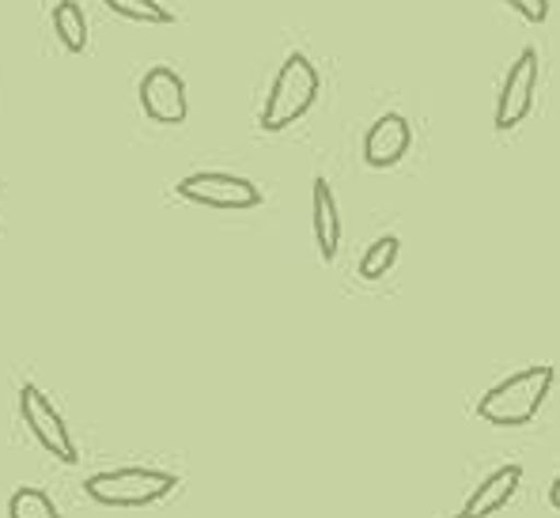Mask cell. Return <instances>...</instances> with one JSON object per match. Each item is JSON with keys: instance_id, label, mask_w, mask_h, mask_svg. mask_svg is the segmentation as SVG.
Wrapping results in <instances>:
<instances>
[{"instance_id": "6da1fadb", "label": "cell", "mask_w": 560, "mask_h": 518, "mask_svg": "<svg viewBox=\"0 0 560 518\" xmlns=\"http://www.w3.org/2000/svg\"><path fill=\"white\" fill-rule=\"evenodd\" d=\"M553 367H526L518 375H508L504 382H497L489 393H481L477 401V416L497 427H518V424H530L538 416L541 401L549 398L553 390Z\"/></svg>"}, {"instance_id": "7a4b0ae2", "label": "cell", "mask_w": 560, "mask_h": 518, "mask_svg": "<svg viewBox=\"0 0 560 518\" xmlns=\"http://www.w3.org/2000/svg\"><path fill=\"white\" fill-rule=\"evenodd\" d=\"M318 69L311 64L307 54H288L284 64L277 69L273 84H269L266 106H261V129L266 133H284L288 126L303 118L318 98Z\"/></svg>"}, {"instance_id": "3957f363", "label": "cell", "mask_w": 560, "mask_h": 518, "mask_svg": "<svg viewBox=\"0 0 560 518\" xmlns=\"http://www.w3.org/2000/svg\"><path fill=\"white\" fill-rule=\"evenodd\" d=\"M178 488V473L148 470V466H121L103 470L84 481V496L103 507H148L167 499Z\"/></svg>"}, {"instance_id": "277c9868", "label": "cell", "mask_w": 560, "mask_h": 518, "mask_svg": "<svg viewBox=\"0 0 560 518\" xmlns=\"http://www.w3.org/2000/svg\"><path fill=\"white\" fill-rule=\"evenodd\" d=\"M20 416H23V424H27V432L38 439V447L49 450L57 462H65V466L80 462V450H77V443H72V435H69V427H65L61 413L49 405V398L38 390L35 382L20 386Z\"/></svg>"}, {"instance_id": "5b68a950", "label": "cell", "mask_w": 560, "mask_h": 518, "mask_svg": "<svg viewBox=\"0 0 560 518\" xmlns=\"http://www.w3.org/2000/svg\"><path fill=\"white\" fill-rule=\"evenodd\" d=\"M178 197L194 204H209V209H258L261 204V189L250 183V178L228 175V170H197V175H186L178 183Z\"/></svg>"}, {"instance_id": "8992f818", "label": "cell", "mask_w": 560, "mask_h": 518, "mask_svg": "<svg viewBox=\"0 0 560 518\" xmlns=\"http://www.w3.org/2000/svg\"><path fill=\"white\" fill-rule=\"evenodd\" d=\"M538 84H541V61H538V49L526 46L523 54L512 61L504 76V87H500V98H497V129H515L530 118L534 110V95H538Z\"/></svg>"}, {"instance_id": "52a82bcc", "label": "cell", "mask_w": 560, "mask_h": 518, "mask_svg": "<svg viewBox=\"0 0 560 518\" xmlns=\"http://www.w3.org/2000/svg\"><path fill=\"white\" fill-rule=\"evenodd\" d=\"M140 110L160 126H183L186 121V84L175 69L155 64L140 76Z\"/></svg>"}, {"instance_id": "ba28073f", "label": "cell", "mask_w": 560, "mask_h": 518, "mask_svg": "<svg viewBox=\"0 0 560 518\" xmlns=\"http://www.w3.org/2000/svg\"><path fill=\"white\" fill-rule=\"evenodd\" d=\"M518 484H523V466H515V462L500 466V470H492L474 492H469L458 518H492L497 511H504L518 492Z\"/></svg>"}, {"instance_id": "9c48e42d", "label": "cell", "mask_w": 560, "mask_h": 518, "mask_svg": "<svg viewBox=\"0 0 560 518\" xmlns=\"http://www.w3.org/2000/svg\"><path fill=\"white\" fill-rule=\"evenodd\" d=\"M409 141H413V133H409L406 114H394V110L383 114L364 137V163L375 170L394 167L409 152Z\"/></svg>"}, {"instance_id": "30bf717a", "label": "cell", "mask_w": 560, "mask_h": 518, "mask_svg": "<svg viewBox=\"0 0 560 518\" xmlns=\"http://www.w3.org/2000/svg\"><path fill=\"white\" fill-rule=\"evenodd\" d=\"M311 227H315V243H318V258L334 261L337 246H341V216H337V201L334 189H329L326 178H315V189H311Z\"/></svg>"}, {"instance_id": "8fae6325", "label": "cell", "mask_w": 560, "mask_h": 518, "mask_svg": "<svg viewBox=\"0 0 560 518\" xmlns=\"http://www.w3.org/2000/svg\"><path fill=\"white\" fill-rule=\"evenodd\" d=\"M49 20H54L57 43L69 49V54H84L88 49V15L77 0H57V8H54Z\"/></svg>"}, {"instance_id": "7c38bea8", "label": "cell", "mask_w": 560, "mask_h": 518, "mask_svg": "<svg viewBox=\"0 0 560 518\" xmlns=\"http://www.w3.org/2000/svg\"><path fill=\"white\" fill-rule=\"evenodd\" d=\"M398 250H401L398 235L375 238V243L364 250V258H360V276H364V281H383V276L394 269V261H398Z\"/></svg>"}, {"instance_id": "4fadbf2b", "label": "cell", "mask_w": 560, "mask_h": 518, "mask_svg": "<svg viewBox=\"0 0 560 518\" xmlns=\"http://www.w3.org/2000/svg\"><path fill=\"white\" fill-rule=\"evenodd\" d=\"M8 518H61L57 504L43 488H15L8 499Z\"/></svg>"}, {"instance_id": "5bb4252c", "label": "cell", "mask_w": 560, "mask_h": 518, "mask_svg": "<svg viewBox=\"0 0 560 518\" xmlns=\"http://www.w3.org/2000/svg\"><path fill=\"white\" fill-rule=\"evenodd\" d=\"M103 4L110 8L114 15L129 20V23H152V27L171 23V12L160 4V0H103Z\"/></svg>"}, {"instance_id": "9a60e30c", "label": "cell", "mask_w": 560, "mask_h": 518, "mask_svg": "<svg viewBox=\"0 0 560 518\" xmlns=\"http://www.w3.org/2000/svg\"><path fill=\"white\" fill-rule=\"evenodd\" d=\"M504 4H512L526 23H546L549 15V0H504Z\"/></svg>"}, {"instance_id": "2e32d148", "label": "cell", "mask_w": 560, "mask_h": 518, "mask_svg": "<svg viewBox=\"0 0 560 518\" xmlns=\"http://www.w3.org/2000/svg\"><path fill=\"white\" fill-rule=\"evenodd\" d=\"M557 496H560V484L553 481V484H549V507H553V511L560 507V499H557Z\"/></svg>"}]
</instances>
